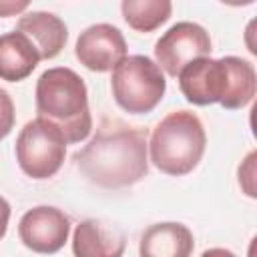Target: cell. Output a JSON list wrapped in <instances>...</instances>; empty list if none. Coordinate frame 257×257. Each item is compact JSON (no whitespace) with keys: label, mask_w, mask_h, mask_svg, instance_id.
<instances>
[{"label":"cell","mask_w":257,"mask_h":257,"mask_svg":"<svg viewBox=\"0 0 257 257\" xmlns=\"http://www.w3.org/2000/svg\"><path fill=\"white\" fill-rule=\"evenodd\" d=\"M147 145V131L106 120L72 159L90 183L120 189L139 183L149 173Z\"/></svg>","instance_id":"cell-1"},{"label":"cell","mask_w":257,"mask_h":257,"mask_svg":"<svg viewBox=\"0 0 257 257\" xmlns=\"http://www.w3.org/2000/svg\"><path fill=\"white\" fill-rule=\"evenodd\" d=\"M183 96L199 106L219 102L227 110L247 106L255 96L257 76L249 60L239 56L191 60L177 74Z\"/></svg>","instance_id":"cell-2"},{"label":"cell","mask_w":257,"mask_h":257,"mask_svg":"<svg viewBox=\"0 0 257 257\" xmlns=\"http://www.w3.org/2000/svg\"><path fill=\"white\" fill-rule=\"evenodd\" d=\"M38 116L56 124L66 143H80L92 128L86 84L72 68L56 66L40 74L36 82Z\"/></svg>","instance_id":"cell-3"},{"label":"cell","mask_w":257,"mask_h":257,"mask_svg":"<svg viewBox=\"0 0 257 257\" xmlns=\"http://www.w3.org/2000/svg\"><path fill=\"white\" fill-rule=\"evenodd\" d=\"M205 145L207 137L199 116L191 110H173L153 128L147 147L161 173L183 177L199 165Z\"/></svg>","instance_id":"cell-4"},{"label":"cell","mask_w":257,"mask_h":257,"mask_svg":"<svg viewBox=\"0 0 257 257\" xmlns=\"http://www.w3.org/2000/svg\"><path fill=\"white\" fill-rule=\"evenodd\" d=\"M110 88L116 104L131 114L151 112L165 96L167 80L161 66L149 56H124L114 68Z\"/></svg>","instance_id":"cell-5"},{"label":"cell","mask_w":257,"mask_h":257,"mask_svg":"<svg viewBox=\"0 0 257 257\" xmlns=\"http://www.w3.org/2000/svg\"><path fill=\"white\" fill-rule=\"evenodd\" d=\"M66 139L62 131L50 120L36 116L28 120L16 139V161L20 169L36 179L54 177L66 157Z\"/></svg>","instance_id":"cell-6"},{"label":"cell","mask_w":257,"mask_h":257,"mask_svg":"<svg viewBox=\"0 0 257 257\" xmlns=\"http://www.w3.org/2000/svg\"><path fill=\"white\" fill-rule=\"evenodd\" d=\"M209 54H211L209 32L195 22L173 24L155 44L157 64L169 76H177L185 64Z\"/></svg>","instance_id":"cell-7"},{"label":"cell","mask_w":257,"mask_h":257,"mask_svg":"<svg viewBox=\"0 0 257 257\" xmlns=\"http://www.w3.org/2000/svg\"><path fill=\"white\" fill-rule=\"evenodd\" d=\"M70 233V219L64 211L48 205L26 211L18 223V237L24 247L36 253H56L64 247Z\"/></svg>","instance_id":"cell-8"},{"label":"cell","mask_w":257,"mask_h":257,"mask_svg":"<svg viewBox=\"0 0 257 257\" xmlns=\"http://www.w3.org/2000/svg\"><path fill=\"white\" fill-rule=\"evenodd\" d=\"M74 54L88 70L108 72L126 56V40L112 24H92L80 32Z\"/></svg>","instance_id":"cell-9"},{"label":"cell","mask_w":257,"mask_h":257,"mask_svg":"<svg viewBox=\"0 0 257 257\" xmlns=\"http://www.w3.org/2000/svg\"><path fill=\"white\" fill-rule=\"evenodd\" d=\"M34 42L20 30L0 34V78L8 82L24 80L40 62Z\"/></svg>","instance_id":"cell-10"},{"label":"cell","mask_w":257,"mask_h":257,"mask_svg":"<svg viewBox=\"0 0 257 257\" xmlns=\"http://www.w3.org/2000/svg\"><path fill=\"white\" fill-rule=\"evenodd\" d=\"M195 249L193 233L183 223H155L143 237L139 253L143 257H187Z\"/></svg>","instance_id":"cell-11"},{"label":"cell","mask_w":257,"mask_h":257,"mask_svg":"<svg viewBox=\"0 0 257 257\" xmlns=\"http://www.w3.org/2000/svg\"><path fill=\"white\" fill-rule=\"evenodd\" d=\"M16 30L24 32L34 42L42 60L58 56L68 38L66 24L52 12H30L18 20Z\"/></svg>","instance_id":"cell-12"},{"label":"cell","mask_w":257,"mask_h":257,"mask_svg":"<svg viewBox=\"0 0 257 257\" xmlns=\"http://www.w3.org/2000/svg\"><path fill=\"white\" fill-rule=\"evenodd\" d=\"M72 251L78 257H118L124 251V237L114 227L86 219L74 229Z\"/></svg>","instance_id":"cell-13"},{"label":"cell","mask_w":257,"mask_h":257,"mask_svg":"<svg viewBox=\"0 0 257 257\" xmlns=\"http://www.w3.org/2000/svg\"><path fill=\"white\" fill-rule=\"evenodd\" d=\"M124 22L137 32H153L165 24L171 16V0H122L120 2Z\"/></svg>","instance_id":"cell-14"},{"label":"cell","mask_w":257,"mask_h":257,"mask_svg":"<svg viewBox=\"0 0 257 257\" xmlns=\"http://www.w3.org/2000/svg\"><path fill=\"white\" fill-rule=\"evenodd\" d=\"M255 159H257V155H255V151H251L245 157L243 165L239 167V185L243 187L245 195L251 199L257 197V193H255Z\"/></svg>","instance_id":"cell-15"},{"label":"cell","mask_w":257,"mask_h":257,"mask_svg":"<svg viewBox=\"0 0 257 257\" xmlns=\"http://www.w3.org/2000/svg\"><path fill=\"white\" fill-rule=\"evenodd\" d=\"M14 102L10 98V94L0 88V141L6 139L14 126Z\"/></svg>","instance_id":"cell-16"},{"label":"cell","mask_w":257,"mask_h":257,"mask_svg":"<svg viewBox=\"0 0 257 257\" xmlns=\"http://www.w3.org/2000/svg\"><path fill=\"white\" fill-rule=\"evenodd\" d=\"M30 0H0V18L18 16L28 8Z\"/></svg>","instance_id":"cell-17"},{"label":"cell","mask_w":257,"mask_h":257,"mask_svg":"<svg viewBox=\"0 0 257 257\" xmlns=\"http://www.w3.org/2000/svg\"><path fill=\"white\" fill-rule=\"evenodd\" d=\"M8 221H10V205L4 197H0V239L6 235Z\"/></svg>","instance_id":"cell-18"},{"label":"cell","mask_w":257,"mask_h":257,"mask_svg":"<svg viewBox=\"0 0 257 257\" xmlns=\"http://www.w3.org/2000/svg\"><path fill=\"white\" fill-rule=\"evenodd\" d=\"M223 4H229V6H249L253 4L255 0H221Z\"/></svg>","instance_id":"cell-19"}]
</instances>
